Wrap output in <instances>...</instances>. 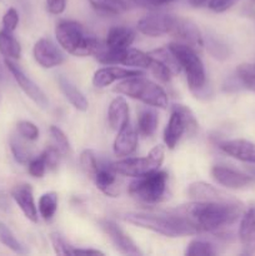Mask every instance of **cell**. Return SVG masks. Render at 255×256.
I'll return each instance as SVG.
<instances>
[{
  "instance_id": "cell-1",
  "label": "cell",
  "mask_w": 255,
  "mask_h": 256,
  "mask_svg": "<svg viewBox=\"0 0 255 256\" xmlns=\"http://www.w3.org/2000/svg\"><path fill=\"white\" fill-rule=\"evenodd\" d=\"M242 205L230 202H194L184 205L176 212L190 220L198 230L216 232L234 224L242 215Z\"/></svg>"
},
{
  "instance_id": "cell-2",
  "label": "cell",
  "mask_w": 255,
  "mask_h": 256,
  "mask_svg": "<svg viewBox=\"0 0 255 256\" xmlns=\"http://www.w3.org/2000/svg\"><path fill=\"white\" fill-rule=\"evenodd\" d=\"M124 219L135 226L152 230V232L169 238L188 236V235H194L199 232L198 228L188 218L179 212L172 215L128 212L124 215Z\"/></svg>"
},
{
  "instance_id": "cell-3",
  "label": "cell",
  "mask_w": 255,
  "mask_h": 256,
  "mask_svg": "<svg viewBox=\"0 0 255 256\" xmlns=\"http://www.w3.org/2000/svg\"><path fill=\"white\" fill-rule=\"evenodd\" d=\"M55 36L60 46L75 56L95 55L102 48L95 35L74 20H62L58 22Z\"/></svg>"
},
{
  "instance_id": "cell-4",
  "label": "cell",
  "mask_w": 255,
  "mask_h": 256,
  "mask_svg": "<svg viewBox=\"0 0 255 256\" xmlns=\"http://www.w3.org/2000/svg\"><path fill=\"white\" fill-rule=\"evenodd\" d=\"M114 92L160 109H166L169 105L168 95L164 89L156 82L144 78V75L122 80L114 88Z\"/></svg>"
},
{
  "instance_id": "cell-5",
  "label": "cell",
  "mask_w": 255,
  "mask_h": 256,
  "mask_svg": "<svg viewBox=\"0 0 255 256\" xmlns=\"http://www.w3.org/2000/svg\"><path fill=\"white\" fill-rule=\"evenodd\" d=\"M168 48L176 58L180 69L184 70L188 85L192 92H194L195 95L202 94L206 85V72H205L204 64L195 49L179 42H172L168 45Z\"/></svg>"
},
{
  "instance_id": "cell-6",
  "label": "cell",
  "mask_w": 255,
  "mask_h": 256,
  "mask_svg": "<svg viewBox=\"0 0 255 256\" xmlns=\"http://www.w3.org/2000/svg\"><path fill=\"white\" fill-rule=\"evenodd\" d=\"M168 179L169 175L164 170H154L142 176L134 178L129 184L128 192L135 199L140 202H159L164 199L168 189Z\"/></svg>"
},
{
  "instance_id": "cell-7",
  "label": "cell",
  "mask_w": 255,
  "mask_h": 256,
  "mask_svg": "<svg viewBox=\"0 0 255 256\" xmlns=\"http://www.w3.org/2000/svg\"><path fill=\"white\" fill-rule=\"evenodd\" d=\"M198 129V122L192 110L185 105L175 104L172 106L169 122L164 130V142L169 149H174L184 132L192 135Z\"/></svg>"
},
{
  "instance_id": "cell-8",
  "label": "cell",
  "mask_w": 255,
  "mask_h": 256,
  "mask_svg": "<svg viewBox=\"0 0 255 256\" xmlns=\"http://www.w3.org/2000/svg\"><path fill=\"white\" fill-rule=\"evenodd\" d=\"M165 150L162 145H156L144 158H126L114 162L115 172L119 175L130 178H138L150 172L160 169L164 162Z\"/></svg>"
},
{
  "instance_id": "cell-9",
  "label": "cell",
  "mask_w": 255,
  "mask_h": 256,
  "mask_svg": "<svg viewBox=\"0 0 255 256\" xmlns=\"http://www.w3.org/2000/svg\"><path fill=\"white\" fill-rule=\"evenodd\" d=\"M5 65L9 69V72H12V75L14 76L15 82H18V85L20 86V89L40 108V109L45 110L49 108V100L48 96L45 95V92L30 79L29 76L22 72V70L16 64L12 62L10 59H5Z\"/></svg>"
},
{
  "instance_id": "cell-10",
  "label": "cell",
  "mask_w": 255,
  "mask_h": 256,
  "mask_svg": "<svg viewBox=\"0 0 255 256\" xmlns=\"http://www.w3.org/2000/svg\"><path fill=\"white\" fill-rule=\"evenodd\" d=\"M176 16L164 12H152L146 15L138 22V30L142 34L152 38L162 36L172 32Z\"/></svg>"
},
{
  "instance_id": "cell-11",
  "label": "cell",
  "mask_w": 255,
  "mask_h": 256,
  "mask_svg": "<svg viewBox=\"0 0 255 256\" xmlns=\"http://www.w3.org/2000/svg\"><path fill=\"white\" fill-rule=\"evenodd\" d=\"M32 55L35 62L45 69L59 66L65 60V55L62 54V50L49 38H42L35 42Z\"/></svg>"
},
{
  "instance_id": "cell-12",
  "label": "cell",
  "mask_w": 255,
  "mask_h": 256,
  "mask_svg": "<svg viewBox=\"0 0 255 256\" xmlns=\"http://www.w3.org/2000/svg\"><path fill=\"white\" fill-rule=\"evenodd\" d=\"M170 35L176 38L179 42L189 45L195 50H199L204 46V38H202V32L198 25L189 19L176 16Z\"/></svg>"
},
{
  "instance_id": "cell-13",
  "label": "cell",
  "mask_w": 255,
  "mask_h": 256,
  "mask_svg": "<svg viewBox=\"0 0 255 256\" xmlns=\"http://www.w3.org/2000/svg\"><path fill=\"white\" fill-rule=\"evenodd\" d=\"M212 176L215 182L228 189H245L254 184L255 180L250 175L242 174L232 168L215 165L212 169Z\"/></svg>"
},
{
  "instance_id": "cell-14",
  "label": "cell",
  "mask_w": 255,
  "mask_h": 256,
  "mask_svg": "<svg viewBox=\"0 0 255 256\" xmlns=\"http://www.w3.org/2000/svg\"><path fill=\"white\" fill-rule=\"evenodd\" d=\"M100 228L105 232V234L110 238L112 244L118 250L124 255H142V252L138 249L135 242L115 224L112 220L102 219L99 222Z\"/></svg>"
},
{
  "instance_id": "cell-15",
  "label": "cell",
  "mask_w": 255,
  "mask_h": 256,
  "mask_svg": "<svg viewBox=\"0 0 255 256\" xmlns=\"http://www.w3.org/2000/svg\"><path fill=\"white\" fill-rule=\"evenodd\" d=\"M144 72L140 70L125 69L119 66H105L98 69L92 76V85L95 88H106L115 82H122L124 79H129L132 76H140Z\"/></svg>"
},
{
  "instance_id": "cell-16",
  "label": "cell",
  "mask_w": 255,
  "mask_h": 256,
  "mask_svg": "<svg viewBox=\"0 0 255 256\" xmlns=\"http://www.w3.org/2000/svg\"><path fill=\"white\" fill-rule=\"evenodd\" d=\"M138 148V130L128 122L122 129L118 132L114 140L112 150L114 154L119 158H126L132 155Z\"/></svg>"
},
{
  "instance_id": "cell-17",
  "label": "cell",
  "mask_w": 255,
  "mask_h": 256,
  "mask_svg": "<svg viewBox=\"0 0 255 256\" xmlns=\"http://www.w3.org/2000/svg\"><path fill=\"white\" fill-rule=\"evenodd\" d=\"M12 196L20 208L22 214L28 220L32 222H38V209L34 202L32 188L29 184H18L12 188Z\"/></svg>"
},
{
  "instance_id": "cell-18",
  "label": "cell",
  "mask_w": 255,
  "mask_h": 256,
  "mask_svg": "<svg viewBox=\"0 0 255 256\" xmlns=\"http://www.w3.org/2000/svg\"><path fill=\"white\" fill-rule=\"evenodd\" d=\"M239 240L242 248V254H255V206L249 208L242 216Z\"/></svg>"
},
{
  "instance_id": "cell-19",
  "label": "cell",
  "mask_w": 255,
  "mask_h": 256,
  "mask_svg": "<svg viewBox=\"0 0 255 256\" xmlns=\"http://www.w3.org/2000/svg\"><path fill=\"white\" fill-rule=\"evenodd\" d=\"M220 149L234 159L255 165V144L245 139H232L220 142Z\"/></svg>"
},
{
  "instance_id": "cell-20",
  "label": "cell",
  "mask_w": 255,
  "mask_h": 256,
  "mask_svg": "<svg viewBox=\"0 0 255 256\" xmlns=\"http://www.w3.org/2000/svg\"><path fill=\"white\" fill-rule=\"evenodd\" d=\"M118 175L119 174L115 172L112 164L99 162V166L92 179L95 182L98 189L102 190L104 194L109 195V196L115 198L118 194L116 186H115L118 182Z\"/></svg>"
},
{
  "instance_id": "cell-21",
  "label": "cell",
  "mask_w": 255,
  "mask_h": 256,
  "mask_svg": "<svg viewBox=\"0 0 255 256\" xmlns=\"http://www.w3.org/2000/svg\"><path fill=\"white\" fill-rule=\"evenodd\" d=\"M188 195L194 202H230L234 200L222 190L204 182H192L188 189Z\"/></svg>"
},
{
  "instance_id": "cell-22",
  "label": "cell",
  "mask_w": 255,
  "mask_h": 256,
  "mask_svg": "<svg viewBox=\"0 0 255 256\" xmlns=\"http://www.w3.org/2000/svg\"><path fill=\"white\" fill-rule=\"evenodd\" d=\"M135 39V32L128 26H118L110 28L106 34L105 40V48L109 50H124L130 48Z\"/></svg>"
},
{
  "instance_id": "cell-23",
  "label": "cell",
  "mask_w": 255,
  "mask_h": 256,
  "mask_svg": "<svg viewBox=\"0 0 255 256\" xmlns=\"http://www.w3.org/2000/svg\"><path fill=\"white\" fill-rule=\"evenodd\" d=\"M108 122L112 130L119 132L128 122L129 118V105L126 100L122 96H118L110 102L109 110H108Z\"/></svg>"
},
{
  "instance_id": "cell-24",
  "label": "cell",
  "mask_w": 255,
  "mask_h": 256,
  "mask_svg": "<svg viewBox=\"0 0 255 256\" xmlns=\"http://www.w3.org/2000/svg\"><path fill=\"white\" fill-rule=\"evenodd\" d=\"M58 84H59V88L64 96L75 109L79 110V112H86L88 108H89V102L85 98V95L68 78L59 75Z\"/></svg>"
},
{
  "instance_id": "cell-25",
  "label": "cell",
  "mask_w": 255,
  "mask_h": 256,
  "mask_svg": "<svg viewBox=\"0 0 255 256\" xmlns=\"http://www.w3.org/2000/svg\"><path fill=\"white\" fill-rule=\"evenodd\" d=\"M152 62V55L148 54V52H144L138 49H132V48H128V49L122 50L118 64L125 65V66L148 68L149 69Z\"/></svg>"
},
{
  "instance_id": "cell-26",
  "label": "cell",
  "mask_w": 255,
  "mask_h": 256,
  "mask_svg": "<svg viewBox=\"0 0 255 256\" xmlns=\"http://www.w3.org/2000/svg\"><path fill=\"white\" fill-rule=\"evenodd\" d=\"M158 128V114L155 110L145 108L138 116V134L144 138L152 136Z\"/></svg>"
},
{
  "instance_id": "cell-27",
  "label": "cell",
  "mask_w": 255,
  "mask_h": 256,
  "mask_svg": "<svg viewBox=\"0 0 255 256\" xmlns=\"http://www.w3.org/2000/svg\"><path fill=\"white\" fill-rule=\"evenodd\" d=\"M0 52L6 59H19L22 55V46L19 42L12 36V32L4 29L0 32Z\"/></svg>"
},
{
  "instance_id": "cell-28",
  "label": "cell",
  "mask_w": 255,
  "mask_h": 256,
  "mask_svg": "<svg viewBox=\"0 0 255 256\" xmlns=\"http://www.w3.org/2000/svg\"><path fill=\"white\" fill-rule=\"evenodd\" d=\"M59 198L55 192H48L42 194L39 199V214L44 220L49 222L52 219L58 210Z\"/></svg>"
},
{
  "instance_id": "cell-29",
  "label": "cell",
  "mask_w": 255,
  "mask_h": 256,
  "mask_svg": "<svg viewBox=\"0 0 255 256\" xmlns=\"http://www.w3.org/2000/svg\"><path fill=\"white\" fill-rule=\"evenodd\" d=\"M92 6L102 14L116 15L128 10V5L124 0H89Z\"/></svg>"
},
{
  "instance_id": "cell-30",
  "label": "cell",
  "mask_w": 255,
  "mask_h": 256,
  "mask_svg": "<svg viewBox=\"0 0 255 256\" xmlns=\"http://www.w3.org/2000/svg\"><path fill=\"white\" fill-rule=\"evenodd\" d=\"M0 242L5 246L9 248L10 250L16 252V254H28V250L25 249L24 245L14 236V234L10 232L9 228L5 224H2V222H0Z\"/></svg>"
},
{
  "instance_id": "cell-31",
  "label": "cell",
  "mask_w": 255,
  "mask_h": 256,
  "mask_svg": "<svg viewBox=\"0 0 255 256\" xmlns=\"http://www.w3.org/2000/svg\"><path fill=\"white\" fill-rule=\"evenodd\" d=\"M236 76L246 89L255 92V64L244 62L236 69Z\"/></svg>"
},
{
  "instance_id": "cell-32",
  "label": "cell",
  "mask_w": 255,
  "mask_h": 256,
  "mask_svg": "<svg viewBox=\"0 0 255 256\" xmlns=\"http://www.w3.org/2000/svg\"><path fill=\"white\" fill-rule=\"evenodd\" d=\"M216 254L214 245L209 242H204V240L195 239L189 242L185 250V255L188 256H196V255H208L212 256Z\"/></svg>"
},
{
  "instance_id": "cell-33",
  "label": "cell",
  "mask_w": 255,
  "mask_h": 256,
  "mask_svg": "<svg viewBox=\"0 0 255 256\" xmlns=\"http://www.w3.org/2000/svg\"><path fill=\"white\" fill-rule=\"evenodd\" d=\"M80 166L84 170L85 174L89 175L90 178L94 176L95 172L99 166V160L92 150L86 149L80 154Z\"/></svg>"
},
{
  "instance_id": "cell-34",
  "label": "cell",
  "mask_w": 255,
  "mask_h": 256,
  "mask_svg": "<svg viewBox=\"0 0 255 256\" xmlns=\"http://www.w3.org/2000/svg\"><path fill=\"white\" fill-rule=\"evenodd\" d=\"M50 135H52V142H54V146L59 150L60 154L62 155L69 154L70 142L69 140H68L66 135L62 132V130L52 125V126H50Z\"/></svg>"
},
{
  "instance_id": "cell-35",
  "label": "cell",
  "mask_w": 255,
  "mask_h": 256,
  "mask_svg": "<svg viewBox=\"0 0 255 256\" xmlns=\"http://www.w3.org/2000/svg\"><path fill=\"white\" fill-rule=\"evenodd\" d=\"M208 52L215 58V59L224 60L226 58H229V48L224 44L222 42H220L216 38L209 36L208 38Z\"/></svg>"
},
{
  "instance_id": "cell-36",
  "label": "cell",
  "mask_w": 255,
  "mask_h": 256,
  "mask_svg": "<svg viewBox=\"0 0 255 256\" xmlns=\"http://www.w3.org/2000/svg\"><path fill=\"white\" fill-rule=\"evenodd\" d=\"M149 69L152 70V75H154L156 79H159L160 82H170V80H172V78L174 76V74H172V70L169 69V66H166L164 62H160L159 59H155V58H152V64H150Z\"/></svg>"
},
{
  "instance_id": "cell-37",
  "label": "cell",
  "mask_w": 255,
  "mask_h": 256,
  "mask_svg": "<svg viewBox=\"0 0 255 256\" xmlns=\"http://www.w3.org/2000/svg\"><path fill=\"white\" fill-rule=\"evenodd\" d=\"M10 148H12V155H14L15 160L20 164H26V162H30V152L28 150V148L20 142L16 138H12L10 140Z\"/></svg>"
},
{
  "instance_id": "cell-38",
  "label": "cell",
  "mask_w": 255,
  "mask_h": 256,
  "mask_svg": "<svg viewBox=\"0 0 255 256\" xmlns=\"http://www.w3.org/2000/svg\"><path fill=\"white\" fill-rule=\"evenodd\" d=\"M46 169H48V165H46V160H45L44 152H42L39 156L30 159V162H28V172H29V174L34 178L44 176Z\"/></svg>"
},
{
  "instance_id": "cell-39",
  "label": "cell",
  "mask_w": 255,
  "mask_h": 256,
  "mask_svg": "<svg viewBox=\"0 0 255 256\" xmlns=\"http://www.w3.org/2000/svg\"><path fill=\"white\" fill-rule=\"evenodd\" d=\"M18 132H19L20 136H22L26 140H36L39 138V129L35 124H32V122H28V120H22V122H18L16 125Z\"/></svg>"
},
{
  "instance_id": "cell-40",
  "label": "cell",
  "mask_w": 255,
  "mask_h": 256,
  "mask_svg": "<svg viewBox=\"0 0 255 256\" xmlns=\"http://www.w3.org/2000/svg\"><path fill=\"white\" fill-rule=\"evenodd\" d=\"M50 242H52V248H54L55 252L58 255H70L72 254V246H70L65 239H62V235L56 234V232H52L50 235Z\"/></svg>"
},
{
  "instance_id": "cell-41",
  "label": "cell",
  "mask_w": 255,
  "mask_h": 256,
  "mask_svg": "<svg viewBox=\"0 0 255 256\" xmlns=\"http://www.w3.org/2000/svg\"><path fill=\"white\" fill-rule=\"evenodd\" d=\"M18 24H19V14H18V12L14 8H10L5 12L4 16H2V26H4V30L12 32L16 29Z\"/></svg>"
},
{
  "instance_id": "cell-42",
  "label": "cell",
  "mask_w": 255,
  "mask_h": 256,
  "mask_svg": "<svg viewBox=\"0 0 255 256\" xmlns=\"http://www.w3.org/2000/svg\"><path fill=\"white\" fill-rule=\"evenodd\" d=\"M238 0H210L206 6L215 12H222L232 8Z\"/></svg>"
},
{
  "instance_id": "cell-43",
  "label": "cell",
  "mask_w": 255,
  "mask_h": 256,
  "mask_svg": "<svg viewBox=\"0 0 255 256\" xmlns=\"http://www.w3.org/2000/svg\"><path fill=\"white\" fill-rule=\"evenodd\" d=\"M65 8H66V0H46V9L50 14H62L64 12Z\"/></svg>"
},
{
  "instance_id": "cell-44",
  "label": "cell",
  "mask_w": 255,
  "mask_h": 256,
  "mask_svg": "<svg viewBox=\"0 0 255 256\" xmlns=\"http://www.w3.org/2000/svg\"><path fill=\"white\" fill-rule=\"evenodd\" d=\"M130 2L142 8H160L170 4L174 0H130Z\"/></svg>"
},
{
  "instance_id": "cell-45",
  "label": "cell",
  "mask_w": 255,
  "mask_h": 256,
  "mask_svg": "<svg viewBox=\"0 0 255 256\" xmlns=\"http://www.w3.org/2000/svg\"><path fill=\"white\" fill-rule=\"evenodd\" d=\"M72 254H92V255H104V252L95 249H74Z\"/></svg>"
},
{
  "instance_id": "cell-46",
  "label": "cell",
  "mask_w": 255,
  "mask_h": 256,
  "mask_svg": "<svg viewBox=\"0 0 255 256\" xmlns=\"http://www.w3.org/2000/svg\"><path fill=\"white\" fill-rule=\"evenodd\" d=\"M188 2H189V4H192V6L200 8V6H206L208 2H209L210 0H188Z\"/></svg>"
},
{
  "instance_id": "cell-47",
  "label": "cell",
  "mask_w": 255,
  "mask_h": 256,
  "mask_svg": "<svg viewBox=\"0 0 255 256\" xmlns=\"http://www.w3.org/2000/svg\"><path fill=\"white\" fill-rule=\"evenodd\" d=\"M248 172H249L250 176H252V179L255 180V166H250V168H248Z\"/></svg>"
},
{
  "instance_id": "cell-48",
  "label": "cell",
  "mask_w": 255,
  "mask_h": 256,
  "mask_svg": "<svg viewBox=\"0 0 255 256\" xmlns=\"http://www.w3.org/2000/svg\"><path fill=\"white\" fill-rule=\"evenodd\" d=\"M250 2H252V4H255V0H250Z\"/></svg>"
},
{
  "instance_id": "cell-49",
  "label": "cell",
  "mask_w": 255,
  "mask_h": 256,
  "mask_svg": "<svg viewBox=\"0 0 255 256\" xmlns=\"http://www.w3.org/2000/svg\"><path fill=\"white\" fill-rule=\"evenodd\" d=\"M0 75H2V72H0Z\"/></svg>"
}]
</instances>
